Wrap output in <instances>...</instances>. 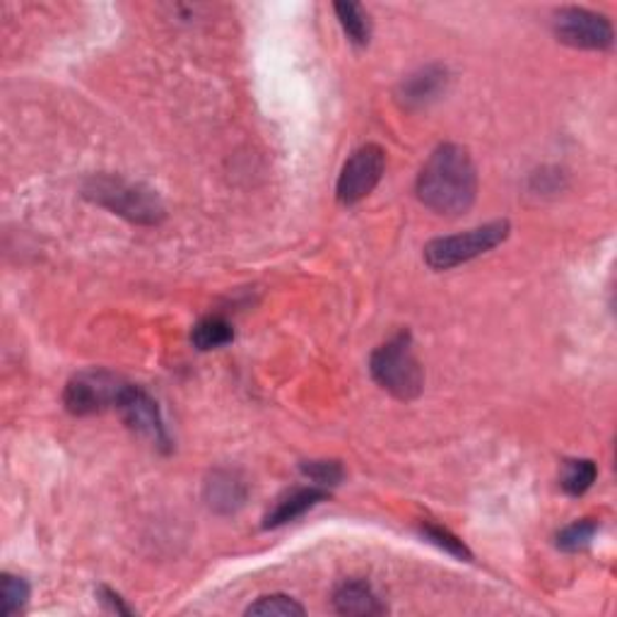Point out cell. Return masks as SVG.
Listing matches in <instances>:
<instances>
[{
    "mask_svg": "<svg viewBox=\"0 0 617 617\" xmlns=\"http://www.w3.org/2000/svg\"><path fill=\"white\" fill-rule=\"evenodd\" d=\"M415 191L432 213L444 217L468 213L478 199V169L470 152L456 142H444L419 169Z\"/></svg>",
    "mask_w": 617,
    "mask_h": 617,
    "instance_id": "1",
    "label": "cell"
},
{
    "mask_svg": "<svg viewBox=\"0 0 617 617\" xmlns=\"http://www.w3.org/2000/svg\"><path fill=\"white\" fill-rule=\"evenodd\" d=\"M83 195L87 201L107 208L109 213L136 222V225H160L167 217V208L157 191L146 183H134L121 177H89L83 187Z\"/></svg>",
    "mask_w": 617,
    "mask_h": 617,
    "instance_id": "2",
    "label": "cell"
},
{
    "mask_svg": "<svg viewBox=\"0 0 617 617\" xmlns=\"http://www.w3.org/2000/svg\"><path fill=\"white\" fill-rule=\"evenodd\" d=\"M370 372L374 382L398 401H415L425 389V372L419 364L411 331H401L389 343L372 352Z\"/></svg>",
    "mask_w": 617,
    "mask_h": 617,
    "instance_id": "3",
    "label": "cell"
},
{
    "mask_svg": "<svg viewBox=\"0 0 617 617\" xmlns=\"http://www.w3.org/2000/svg\"><path fill=\"white\" fill-rule=\"evenodd\" d=\"M509 220H494L464 234L439 236V240H432L425 246V260L432 270H451L456 266L468 264L472 258L492 252L494 246H500L509 240Z\"/></svg>",
    "mask_w": 617,
    "mask_h": 617,
    "instance_id": "4",
    "label": "cell"
},
{
    "mask_svg": "<svg viewBox=\"0 0 617 617\" xmlns=\"http://www.w3.org/2000/svg\"><path fill=\"white\" fill-rule=\"evenodd\" d=\"M130 382L109 370H87L75 374L63 391L65 411L77 417L97 415L111 408H121L130 391Z\"/></svg>",
    "mask_w": 617,
    "mask_h": 617,
    "instance_id": "5",
    "label": "cell"
},
{
    "mask_svg": "<svg viewBox=\"0 0 617 617\" xmlns=\"http://www.w3.org/2000/svg\"><path fill=\"white\" fill-rule=\"evenodd\" d=\"M384 172H386L384 148L374 146V142H366V146L358 148L350 155L343 172L338 177V187H336L338 203L358 205L379 187Z\"/></svg>",
    "mask_w": 617,
    "mask_h": 617,
    "instance_id": "6",
    "label": "cell"
},
{
    "mask_svg": "<svg viewBox=\"0 0 617 617\" xmlns=\"http://www.w3.org/2000/svg\"><path fill=\"white\" fill-rule=\"evenodd\" d=\"M553 28L560 42L574 49L606 51L615 42L610 20L586 8H562L555 12Z\"/></svg>",
    "mask_w": 617,
    "mask_h": 617,
    "instance_id": "7",
    "label": "cell"
},
{
    "mask_svg": "<svg viewBox=\"0 0 617 617\" xmlns=\"http://www.w3.org/2000/svg\"><path fill=\"white\" fill-rule=\"evenodd\" d=\"M118 413L124 415V423L138 432L140 437H148L157 449L169 451L172 449V439H169V432L164 427V419L160 413V405L150 396V393L142 386H130L128 396L124 398L121 408Z\"/></svg>",
    "mask_w": 617,
    "mask_h": 617,
    "instance_id": "8",
    "label": "cell"
},
{
    "mask_svg": "<svg viewBox=\"0 0 617 617\" xmlns=\"http://www.w3.org/2000/svg\"><path fill=\"white\" fill-rule=\"evenodd\" d=\"M203 500L210 511L220 517H232L248 500V482L240 470L217 468L203 485Z\"/></svg>",
    "mask_w": 617,
    "mask_h": 617,
    "instance_id": "9",
    "label": "cell"
},
{
    "mask_svg": "<svg viewBox=\"0 0 617 617\" xmlns=\"http://www.w3.org/2000/svg\"><path fill=\"white\" fill-rule=\"evenodd\" d=\"M446 85H449V71L444 65H425L405 77L398 85L396 97L405 109H423L444 95Z\"/></svg>",
    "mask_w": 617,
    "mask_h": 617,
    "instance_id": "10",
    "label": "cell"
},
{
    "mask_svg": "<svg viewBox=\"0 0 617 617\" xmlns=\"http://www.w3.org/2000/svg\"><path fill=\"white\" fill-rule=\"evenodd\" d=\"M326 500H328V490L317 488V485H311V488H295L275 502V507L264 519V529H280V526H285V523L305 517L307 511L319 507Z\"/></svg>",
    "mask_w": 617,
    "mask_h": 617,
    "instance_id": "11",
    "label": "cell"
},
{
    "mask_svg": "<svg viewBox=\"0 0 617 617\" xmlns=\"http://www.w3.org/2000/svg\"><path fill=\"white\" fill-rule=\"evenodd\" d=\"M333 608L338 615H358V617H372V615L386 613V606L379 600L374 588L362 579H350L340 584L333 594Z\"/></svg>",
    "mask_w": 617,
    "mask_h": 617,
    "instance_id": "12",
    "label": "cell"
},
{
    "mask_svg": "<svg viewBox=\"0 0 617 617\" xmlns=\"http://www.w3.org/2000/svg\"><path fill=\"white\" fill-rule=\"evenodd\" d=\"M596 478H598V468L591 458H570V461H564L562 466L560 485L570 497H582L594 488Z\"/></svg>",
    "mask_w": 617,
    "mask_h": 617,
    "instance_id": "13",
    "label": "cell"
},
{
    "mask_svg": "<svg viewBox=\"0 0 617 617\" xmlns=\"http://www.w3.org/2000/svg\"><path fill=\"white\" fill-rule=\"evenodd\" d=\"M232 340H234V328L227 319H222V317L201 319L191 331V343L203 352L230 345Z\"/></svg>",
    "mask_w": 617,
    "mask_h": 617,
    "instance_id": "14",
    "label": "cell"
},
{
    "mask_svg": "<svg viewBox=\"0 0 617 617\" xmlns=\"http://www.w3.org/2000/svg\"><path fill=\"white\" fill-rule=\"evenodd\" d=\"M336 15L340 20V28L348 34L354 46H366L370 44L372 28L370 18L360 3H336Z\"/></svg>",
    "mask_w": 617,
    "mask_h": 617,
    "instance_id": "15",
    "label": "cell"
},
{
    "mask_svg": "<svg viewBox=\"0 0 617 617\" xmlns=\"http://www.w3.org/2000/svg\"><path fill=\"white\" fill-rule=\"evenodd\" d=\"M246 615H256V617H301L307 615V608L301 606L299 600H295L292 596L285 594H270V596H260L256 603L246 608Z\"/></svg>",
    "mask_w": 617,
    "mask_h": 617,
    "instance_id": "16",
    "label": "cell"
},
{
    "mask_svg": "<svg viewBox=\"0 0 617 617\" xmlns=\"http://www.w3.org/2000/svg\"><path fill=\"white\" fill-rule=\"evenodd\" d=\"M598 533V521L594 519H582L570 523L567 529H562L555 538V543L564 553H579V550H586L594 538Z\"/></svg>",
    "mask_w": 617,
    "mask_h": 617,
    "instance_id": "17",
    "label": "cell"
},
{
    "mask_svg": "<svg viewBox=\"0 0 617 617\" xmlns=\"http://www.w3.org/2000/svg\"><path fill=\"white\" fill-rule=\"evenodd\" d=\"M419 535H423L427 543L444 550V553L454 555L456 560H466V562L472 560V553L468 550V545L461 541V538L454 535L449 529L437 526V523L427 521V523H423V526H419Z\"/></svg>",
    "mask_w": 617,
    "mask_h": 617,
    "instance_id": "18",
    "label": "cell"
},
{
    "mask_svg": "<svg viewBox=\"0 0 617 617\" xmlns=\"http://www.w3.org/2000/svg\"><path fill=\"white\" fill-rule=\"evenodd\" d=\"M0 596H3V617H10L28 606L32 588L28 582L22 579V576L3 574V582H0Z\"/></svg>",
    "mask_w": 617,
    "mask_h": 617,
    "instance_id": "19",
    "label": "cell"
},
{
    "mask_svg": "<svg viewBox=\"0 0 617 617\" xmlns=\"http://www.w3.org/2000/svg\"><path fill=\"white\" fill-rule=\"evenodd\" d=\"M301 476L309 478L317 488H336V485L343 482L345 470L338 461H305L299 466Z\"/></svg>",
    "mask_w": 617,
    "mask_h": 617,
    "instance_id": "20",
    "label": "cell"
},
{
    "mask_svg": "<svg viewBox=\"0 0 617 617\" xmlns=\"http://www.w3.org/2000/svg\"><path fill=\"white\" fill-rule=\"evenodd\" d=\"M97 598H99V603H104V606H107L111 613H116V615H134V610H130L126 603H124V598L116 594L114 588H109V586H99L97 588Z\"/></svg>",
    "mask_w": 617,
    "mask_h": 617,
    "instance_id": "21",
    "label": "cell"
}]
</instances>
